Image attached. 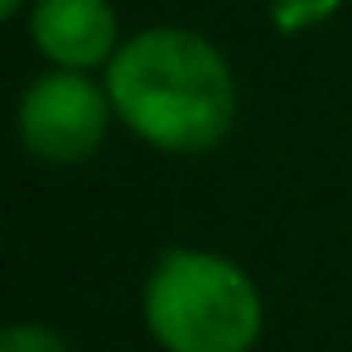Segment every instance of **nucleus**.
I'll return each instance as SVG.
<instances>
[{"label": "nucleus", "mask_w": 352, "mask_h": 352, "mask_svg": "<svg viewBox=\"0 0 352 352\" xmlns=\"http://www.w3.org/2000/svg\"><path fill=\"white\" fill-rule=\"evenodd\" d=\"M116 121L107 82L73 68H49L20 92L15 131L39 164H82L107 145Z\"/></svg>", "instance_id": "3"}, {"label": "nucleus", "mask_w": 352, "mask_h": 352, "mask_svg": "<svg viewBox=\"0 0 352 352\" xmlns=\"http://www.w3.org/2000/svg\"><path fill=\"white\" fill-rule=\"evenodd\" d=\"M342 10V0H270V25L280 34H304L318 30L323 20H333Z\"/></svg>", "instance_id": "5"}, {"label": "nucleus", "mask_w": 352, "mask_h": 352, "mask_svg": "<svg viewBox=\"0 0 352 352\" xmlns=\"http://www.w3.org/2000/svg\"><path fill=\"white\" fill-rule=\"evenodd\" d=\"M140 318L164 352H251L265 333V299L232 256L169 246L145 275Z\"/></svg>", "instance_id": "2"}, {"label": "nucleus", "mask_w": 352, "mask_h": 352, "mask_svg": "<svg viewBox=\"0 0 352 352\" xmlns=\"http://www.w3.org/2000/svg\"><path fill=\"white\" fill-rule=\"evenodd\" d=\"M25 30L34 54L49 58V68L97 73L121 49V25L111 0H30Z\"/></svg>", "instance_id": "4"}, {"label": "nucleus", "mask_w": 352, "mask_h": 352, "mask_svg": "<svg viewBox=\"0 0 352 352\" xmlns=\"http://www.w3.org/2000/svg\"><path fill=\"white\" fill-rule=\"evenodd\" d=\"M102 82L116 121L160 155H208L236 121V78L227 54L184 25H155L121 39Z\"/></svg>", "instance_id": "1"}, {"label": "nucleus", "mask_w": 352, "mask_h": 352, "mask_svg": "<svg viewBox=\"0 0 352 352\" xmlns=\"http://www.w3.org/2000/svg\"><path fill=\"white\" fill-rule=\"evenodd\" d=\"M30 10V0H0V15H6V20H20Z\"/></svg>", "instance_id": "7"}, {"label": "nucleus", "mask_w": 352, "mask_h": 352, "mask_svg": "<svg viewBox=\"0 0 352 352\" xmlns=\"http://www.w3.org/2000/svg\"><path fill=\"white\" fill-rule=\"evenodd\" d=\"M0 352H73V342L44 323H10L0 333Z\"/></svg>", "instance_id": "6"}]
</instances>
